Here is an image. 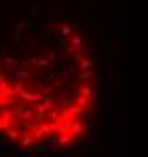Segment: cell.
Returning a JSON list of instances; mask_svg holds the SVG:
<instances>
[{"instance_id": "cell-1", "label": "cell", "mask_w": 148, "mask_h": 157, "mask_svg": "<svg viewBox=\"0 0 148 157\" xmlns=\"http://www.w3.org/2000/svg\"><path fill=\"white\" fill-rule=\"evenodd\" d=\"M78 96H85V98L91 100V96H93V85H91V83H89V85H83V87L78 89Z\"/></svg>"}]
</instances>
